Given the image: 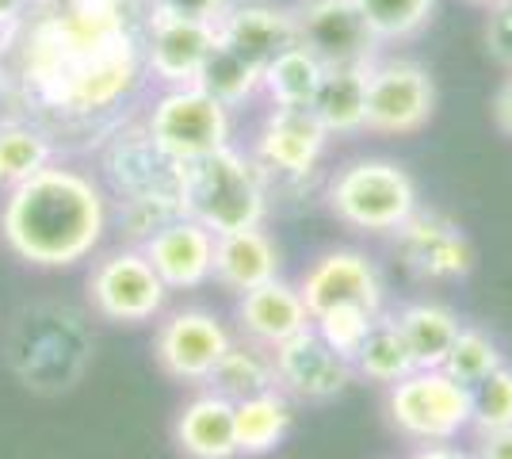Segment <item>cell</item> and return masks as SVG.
<instances>
[{"instance_id":"3","label":"cell","mask_w":512,"mask_h":459,"mask_svg":"<svg viewBox=\"0 0 512 459\" xmlns=\"http://www.w3.org/2000/svg\"><path fill=\"white\" fill-rule=\"evenodd\" d=\"M92 329L69 303H31L12 318L4 337V364L35 394L73 391L92 368Z\"/></svg>"},{"instance_id":"8","label":"cell","mask_w":512,"mask_h":459,"mask_svg":"<svg viewBox=\"0 0 512 459\" xmlns=\"http://www.w3.org/2000/svg\"><path fill=\"white\" fill-rule=\"evenodd\" d=\"M88 306L96 318L115 326H146L157 322L169 306V287L153 272L142 245L111 249L88 272Z\"/></svg>"},{"instance_id":"29","label":"cell","mask_w":512,"mask_h":459,"mask_svg":"<svg viewBox=\"0 0 512 459\" xmlns=\"http://www.w3.org/2000/svg\"><path fill=\"white\" fill-rule=\"evenodd\" d=\"M352 368H356V375L360 379H367V383H383V387H390V383H398L402 375L417 372V360H413V352H409L406 337H402V329H398V322H394V314H379L375 318V326H371V333L363 337L360 352H356V360H352Z\"/></svg>"},{"instance_id":"37","label":"cell","mask_w":512,"mask_h":459,"mask_svg":"<svg viewBox=\"0 0 512 459\" xmlns=\"http://www.w3.org/2000/svg\"><path fill=\"white\" fill-rule=\"evenodd\" d=\"M146 4H150V12H165V16H180V20L218 23L234 0H146Z\"/></svg>"},{"instance_id":"10","label":"cell","mask_w":512,"mask_h":459,"mask_svg":"<svg viewBox=\"0 0 512 459\" xmlns=\"http://www.w3.org/2000/svg\"><path fill=\"white\" fill-rule=\"evenodd\" d=\"M234 345V333L207 306H180L161 314L153 333V360L176 383H207L222 352Z\"/></svg>"},{"instance_id":"24","label":"cell","mask_w":512,"mask_h":459,"mask_svg":"<svg viewBox=\"0 0 512 459\" xmlns=\"http://www.w3.org/2000/svg\"><path fill=\"white\" fill-rule=\"evenodd\" d=\"M367 66H325V77L310 100V111L329 134H363Z\"/></svg>"},{"instance_id":"12","label":"cell","mask_w":512,"mask_h":459,"mask_svg":"<svg viewBox=\"0 0 512 459\" xmlns=\"http://www.w3.org/2000/svg\"><path fill=\"white\" fill-rule=\"evenodd\" d=\"M104 173L111 180L115 199H134V196H157L172 199L180 207V188H184V165L172 161L169 153H161L150 142V134L142 131V123L134 127H115L104 138Z\"/></svg>"},{"instance_id":"1","label":"cell","mask_w":512,"mask_h":459,"mask_svg":"<svg viewBox=\"0 0 512 459\" xmlns=\"http://www.w3.org/2000/svg\"><path fill=\"white\" fill-rule=\"evenodd\" d=\"M146 0H35L4 31V119L62 138L111 134L115 115L146 81Z\"/></svg>"},{"instance_id":"39","label":"cell","mask_w":512,"mask_h":459,"mask_svg":"<svg viewBox=\"0 0 512 459\" xmlns=\"http://www.w3.org/2000/svg\"><path fill=\"white\" fill-rule=\"evenodd\" d=\"M474 459H512V429H497V433H482Z\"/></svg>"},{"instance_id":"22","label":"cell","mask_w":512,"mask_h":459,"mask_svg":"<svg viewBox=\"0 0 512 459\" xmlns=\"http://www.w3.org/2000/svg\"><path fill=\"white\" fill-rule=\"evenodd\" d=\"M279 276V249L264 226L253 230H234L214 238V264L211 280L226 291H253Z\"/></svg>"},{"instance_id":"31","label":"cell","mask_w":512,"mask_h":459,"mask_svg":"<svg viewBox=\"0 0 512 459\" xmlns=\"http://www.w3.org/2000/svg\"><path fill=\"white\" fill-rule=\"evenodd\" d=\"M195 85L203 88L207 96H214L218 104H226V108L234 111L245 108L253 96H260V69L241 62L234 50H226V46L218 43L214 54L207 58V66L199 69Z\"/></svg>"},{"instance_id":"32","label":"cell","mask_w":512,"mask_h":459,"mask_svg":"<svg viewBox=\"0 0 512 459\" xmlns=\"http://www.w3.org/2000/svg\"><path fill=\"white\" fill-rule=\"evenodd\" d=\"M501 364H505V352L497 349V341H493L490 333L478 326H463L459 337L451 341V349L440 368H444L455 383L474 387V383H482L490 372H497Z\"/></svg>"},{"instance_id":"38","label":"cell","mask_w":512,"mask_h":459,"mask_svg":"<svg viewBox=\"0 0 512 459\" xmlns=\"http://www.w3.org/2000/svg\"><path fill=\"white\" fill-rule=\"evenodd\" d=\"M493 123H497V131L505 134V138H512V73L497 85V92H493Z\"/></svg>"},{"instance_id":"34","label":"cell","mask_w":512,"mask_h":459,"mask_svg":"<svg viewBox=\"0 0 512 459\" xmlns=\"http://www.w3.org/2000/svg\"><path fill=\"white\" fill-rule=\"evenodd\" d=\"M375 318L379 314L360 303H337L329 306V310H321V314H314V329H318V337L333 352H341L344 360H356V352H360L363 337L375 326Z\"/></svg>"},{"instance_id":"18","label":"cell","mask_w":512,"mask_h":459,"mask_svg":"<svg viewBox=\"0 0 512 459\" xmlns=\"http://www.w3.org/2000/svg\"><path fill=\"white\" fill-rule=\"evenodd\" d=\"M214 27H218V43L234 50L241 62H249L260 73L272 66L283 50L299 46L291 4H276V0H234Z\"/></svg>"},{"instance_id":"43","label":"cell","mask_w":512,"mask_h":459,"mask_svg":"<svg viewBox=\"0 0 512 459\" xmlns=\"http://www.w3.org/2000/svg\"><path fill=\"white\" fill-rule=\"evenodd\" d=\"M0 66H4V31H0Z\"/></svg>"},{"instance_id":"30","label":"cell","mask_w":512,"mask_h":459,"mask_svg":"<svg viewBox=\"0 0 512 459\" xmlns=\"http://www.w3.org/2000/svg\"><path fill=\"white\" fill-rule=\"evenodd\" d=\"M352 4L360 8L363 23L371 27L379 46L413 43L417 35H425L436 16V0H352Z\"/></svg>"},{"instance_id":"13","label":"cell","mask_w":512,"mask_h":459,"mask_svg":"<svg viewBox=\"0 0 512 459\" xmlns=\"http://www.w3.org/2000/svg\"><path fill=\"white\" fill-rule=\"evenodd\" d=\"M299 46L325 66H367L383 54L352 0H295L291 4Z\"/></svg>"},{"instance_id":"35","label":"cell","mask_w":512,"mask_h":459,"mask_svg":"<svg viewBox=\"0 0 512 459\" xmlns=\"http://www.w3.org/2000/svg\"><path fill=\"white\" fill-rule=\"evenodd\" d=\"M176 215H180V207L172 199H157V196L119 199V230H123L127 245H142V241L153 238Z\"/></svg>"},{"instance_id":"5","label":"cell","mask_w":512,"mask_h":459,"mask_svg":"<svg viewBox=\"0 0 512 459\" xmlns=\"http://www.w3.org/2000/svg\"><path fill=\"white\" fill-rule=\"evenodd\" d=\"M325 207L348 230L394 234L421 207V192L406 165L390 157H356L325 180Z\"/></svg>"},{"instance_id":"15","label":"cell","mask_w":512,"mask_h":459,"mask_svg":"<svg viewBox=\"0 0 512 459\" xmlns=\"http://www.w3.org/2000/svg\"><path fill=\"white\" fill-rule=\"evenodd\" d=\"M214 46H218V27L214 23L150 12V4H146V23H142L146 81H157L161 88L195 85V77L207 66Z\"/></svg>"},{"instance_id":"41","label":"cell","mask_w":512,"mask_h":459,"mask_svg":"<svg viewBox=\"0 0 512 459\" xmlns=\"http://www.w3.org/2000/svg\"><path fill=\"white\" fill-rule=\"evenodd\" d=\"M35 0H0V31H8V27H16L23 20V12L31 8Z\"/></svg>"},{"instance_id":"33","label":"cell","mask_w":512,"mask_h":459,"mask_svg":"<svg viewBox=\"0 0 512 459\" xmlns=\"http://www.w3.org/2000/svg\"><path fill=\"white\" fill-rule=\"evenodd\" d=\"M470 429L478 437L512 429V364H501L497 372L470 387Z\"/></svg>"},{"instance_id":"21","label":"cell","mask_w":512,"mask_h":459,"mask_svg":"<svg viewBox=\"0 0 512 459\" xmlns=\"http://www.w3.org/2000/svg\"><path fill=\"white\" fill-rule=\"evenodd\" d=\"M172 444L184 459H241L234 437V402L214 391L188 398L172 421Z\"/></svg>"},{"instance_id":"42","label":"cell","mask_w":512,"mask_h":459,"mask_svg":"<svg viewBox=\"0 0 512 459\" xmlns=\"http://www.w3.org/2000/svg\"><path fill=\"white\" fill-rule=\"evenodd\" d=\"M470 4H478V8H486V12H490V8H497V4H505V0H470Z\"/></svg>"},{"instance_id":"25","label":"cell","mask_w":512,"mask_h":459,"mask_svg":"<svg viewBox=\"0 0 512 459\" xmlns=\"http://www.w3.org/2000/svg\"><path fill=\"white\" fill-rule=\"evenodd\" d=\"M207 391L222 394L230 402H245L253 394L276 391V364L272 349H260L245 337H234V345L222 352V360L207 375Z\"/></svg>"},{"instance_id":"23","label":"cell","mask_w":512,"mask_h":459,"mask_svg":"<svg viewBox=\"0 0 512 459\" xmlns=\"http://www.w3.org/2000/svg\"><path fill=\"white\" fill-rule=\"evenodd\" d=\"M295 425V402L279 391L253 394L245 402H234V437H237V456L241 459H260L272 456L279 444L287 440Z\"/></svg>"},{"instance_id":"40","label":"cell","mask_w":512,"mask_h":459,"mask_svg":"<svg viewBox=\"0 0 512 459\" xmlns=\"http://www.w3.org/2000/svg\"><path fill=\"white\" fill-rule=\"evenodd\" d=\"M409 459H474V456L459 452L455 444H421Z\"/></svg>"},{"instance_id":"2","label":"cell","mask_w":512,"mask_h":459,"mask_svg":"<svg viewBox=\"0 0 512 459\" xmlns=\"http://www.w3.org/2000/svg\"><path fill=\"white\" fill-rule=\"evenodd\" d=\"M111 230V196L92 173L50 161L0 203V241L31 268L88 261Z\"/></svg>"},{"instance_id":"17","label":"cell","mask_w":512,"mask_h":459,"mask_svg":"<svg viewBox=\"0 0 512 459\" xmlns=\"http://www.w3.org/2000/svg\"><path fill=\"white\" fill-rule=\"evenodd\" d=\"M299 291L310 306V314H321L337 303H360L375 314H383L386 303L383 272L360 249H325L299 276Z\"/></svg>"},{"instance_id":"14","label":"cell","mask_w":512,"mask_h":459,"mask_svg":"<svg viewBox=\"0 0 512 459\" xmlns=\"http://www.w3.org/2000/svg\"><path fill=\"white\" fill-rule=\"evenodd\" d=\"M272 364H276V387L299 406L337 402L360 379L352 360H344L341 352L329 349L314 326L272 349Z\"/></svg>"},{"instance_id":"11","label":"cell","mask_w":512,"mask_h":459,"mask_svg":"<svg viewBox=\"0 0 512 459\" xmlns=\"http://www.w3.org/2000/svg\"><path fill=\"white\" fill-rule=\"evenodd\" d=\"M390 238H394L398 261L425 284H459L474 272V261H478L467 230L432 207H417Z\"/></svg>"},{"instance_id":"9","label":"cell","mask_w":512,"mask_h":459,"mask_svg":"<svg viewBox=\"0 0 512 459\" xmlns=\"http://www.w3.org/2000/svg\"><path fill=\"white\" fill-rule=\"evenodd\" d=\"M436 115V85L432 73L402 54H379L367 66V115L363 131L402 138L428 127Z\"/></svg>"},{"instance_id":"36","label":"cell","mask_w":512,"mask_h":459,"mask_svg":"<svg viewBox=\"0 0 512 459\" xmlns=\"http://www.w3.org/2000/svg\"><path fill=\"white\" fill-rule=\"evenodd\" d=\"M482 39H486V50H490L493 62L505 69V73H512V0H505V4H497V8L486 12Z\"/></svg>"},{"instance_id":"20","label":"cell","mask_w":512,"mask_h":459,"mask_svg":"<svg viewBox=\"0 0 512 459\" xmlns=\"http://www.w3.org/2000/svg\"><path fill=\"white\" fill-rule=\"evenodd\" d=\"M142 253L169 291H195V287L211 284L214 234L188 215L165 222L153 238L142 241Z\"/></svg>"},{"instance_id":"26","label":"cell","mask_w":512,"mask_h":459,"mask_svg":"<svg viewBox=\"0 0 512 459\" xmlns=\"http://www.w3.org/2000/svg\"><path fill=\"white\" fill-rule=\"evenodd\" d=\"M394 322L402 329L417 368H440L451 349V341L463 329L459 314L444 303H406L394 314Z\"/></svg>"},{"instance_id":"19","label":"cell","mask_w":512,"mask_h":459,"mask_svg":"<svg viewBox=\"0 0 512 459\" xmlns=\"http://www.w3.org/2000/svg\"><path fill=\"white\" fill-rule=\"evenodd\" d=\"M234 322L245 341H253L260 349H279L295 333L314 326V314L302 299L299 284H287V280L276 276L268 284L237 295Z\"/></svg>"},{"instance_id":"16","label":"cell","mask_w":512,"mask_h":459,"mask_svg":"<svg viewBox=\"0 0 512 459\" xmlns=\"http://www.w3.org/2000/svg\"><path fill=\"white\" fill-rule=\"evenodd\" d=\"M333 134L321 127L310 108H272L264 115V123L256 127L253 157L256 165L283 180H306L318 173L321 157L329 150Z\"/></svg>"},{"instance_id":"28","label":"cell","mask_w":512,"mask_h":459,"mask_svg":"<svg viewBox=\"0 0 512 459\" xmlns=\"http://www.w3.org/2000/svg\"><path fill=\"white\" fill-rule=\"evenodd\" d=\"M321 77H325V62H318L306 46H291L260 73V96L272 108H310Z\"/></svg>"},{"instance_id":"27","label":"cell","mask_w":512,"mask_h":459,"mask_svg":"<svg viewBox=\"0 0 512 459\" xmlns=\"http://www.w3.org/2000/svg\"><path fill=\"white\" fill-rule=\"evenodd\" d=\"M50 161H58V142L39 123L0 119V192H12Z\"/></svg>"},{"instance_id":"4","label":"cell","mask_w":512,"mask_h":459,"mask_svg":"<svg viewBox=\"0 0 512 459\" xmlns=\"http://www.w3.org/2000/svg\"><path fill=\"white\" fill-rule=\"evenodd\" d=\"M180 215L207 226L214 238L253 230L268 222V173L256 165L253 153L237 150L234 142L184 165Z\"/></svg>"},{"instance_id":"6","label":"cell","mask_w":512,"mask_h":459,"mask_svg":"<svg viewBox=\"0 0 512 459\" xmlns=\"http://www.w3.org/2000/svg\"><path fill=\"white\" fill-rule=\"evenodd\" d=\"M386 421L413 444H451L470 429V387L444 368H417L386 387Z\"/></svg>"},{"instance_id":"7","label":"cell","mask_w":512,"mask_h":459,"mask_svg":"<svg viewBox=\"0 0 512 459\" xmlns=\"http://www.w3.org/2000/svg\"><path fill=\"white\" fill-rule=\"evenodd\" d=\"M142 131L161 153L188 165L234 142V111L199 85L161 88L142 111Z\"/></svg>"}]
</instances>
